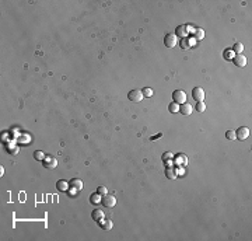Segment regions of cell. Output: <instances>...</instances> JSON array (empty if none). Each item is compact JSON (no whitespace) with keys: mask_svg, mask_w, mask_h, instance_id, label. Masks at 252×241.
Returning a JSON list of instances; mask_svg holds the SVG:
<instances>
[{"mask_svg":"<svg viewBox=\"0 0 252 241\" xmlns=\"http://www.w3.org/2000/svg\"><path fill=\"white\" fill-rule=\"evenodd\" d=\"M161 136H163V133H158V135H156V136H153V138H151V140L157 139V138H161Z\"/></svg>","mask_w":252,"mask_h":241,"instance_id":"f546056e","label":"cell"},{"mask_svg":"<svg viewBox=\"0 0 252 241\" xmlns=\"http://www.w3.org/2000/svg\"><path fill=\"white\" fill-rule=\"evenodd\" d=\"M172 98H174V102L181 105L183 102H186V93L182 91V90H175L174 93H172Z\"/></svg>","mask_w":252,"mask_h":241,"instance_id":"7a4b0ae2","label":"cell"},{"mask_svg":"<svg viewBox=\"0 0 252 241\" xmlns=\"http://www.w3.org/2000/svg\"><path fill=\"white\" fill-rule=\"evenodd\" d=\"M223 56H224V59H227V60L231 59V58H234V56H233V51H230V49H225V51H224V55H223Z\"/></svg>","mask_w":252,"mask_h":241,"instance_id":"4316f807","label":"cell"},{"mask_svg":"<svg viewBox=\"0 0 252 241\" xmlns=\"http://www.w3.org/2000/svg\"><path fill=\"white\" fill-rule=\"evenodd\" d=\"M225 138H227L228 140H235V139H237V138H235V132H234V130H227Z\"/></svg>","mask_w":252,"mask_h":241,"instance_id":"603a6c76","label":"cell"},{"mask_svg":"<svg viewBox=\"0 0 252 241\" xmlns=\"http://www.w3.org/2000/svg\"><path fill=\"white\" fill-rule=\"evenodd\" d=\"M175 35L181 38H186L188 35V30H186V25H178L177 30H175Z\"/></svg>","mask_w":252,"mask_h":241,"instance_id":"9c48e42d","label":"cell"},{"mask_svg":"<svg viewBox=\"0 0 252 241\" xmlns=\"http://www.w3.org/2000/svg\"><path fill=\"white\" fill-rule=\"evenodd\" d=\"M175 161L178 166H186V163H188V158L185 157V154H178L177 158H175Z\"/></svg>","mask_w":252,"mask_h":241,"instance_id":"9a60e30c","label":"cell"},{"mask_svg":"<svg viewBox=\"0 0 252 241\" xmlns=\"http://www.w3.org/2000/svg\"><path fill=\"white\" fill-rule=\"evenodd\" d=\"M97 192H98V194H100L101 196H104V195L108 194V189H106V186L101 185V186H98V189H97Z\"/></svg>","mask_w":252,"mask_h":241,"instance_id":"cb8c5ba5","label":"cell"},{"mask_svg":"<svg viewBox=\"0 0 252 241\" xmlns=\"http://www.w3.org/2000/svg\"><path fill=\"white\" fill-rule=\"evenodd\" d=\"M192 97L195 98L197 102L203 101V100H205V90H203L202 87H195L192 90Z\"/></svg>","mask_w":252,"mask_h":241,"instance_id":"8992f818","label":"cell"},{"mask_svg":"<svg viewBox=\"0 0 252 241\" xmlns=\"http://www.w3.org/2000/svg\"><path fill=\"white\" fill-rule=\"evenodd\" d=\"M142 93H143V97H151V95H153V90H151V88H149V87H146L142 91Z\"/></svg>","mask_w":252,"mask_h":241,"instance_id":"d4e9b609","label":"cell"},{"mask_svg":"<svg viewBox=\"0 0 252 241\" xmlns=\"http://www.w3.org/2000/svg\"><path fill=\"white\" fill-rule=\"evenodd\" d=\"M165 177H167L168 180H175V178H177V174L174 172V170H171V168L168 167L165 170Z\"/></svg>","mask_w":252,"mask_h":241,"instance_id":"ac0fdd59","label":"cell"},{"mask_svg":"<svg viewBox=\"0 0 252 241\" xmlns=\"http://www.w3.org/2000/svg\"><path fill=\"white\" fill-rule=\"evenodd\" d=\"M56 164H58V160H56V157H52V156H48V157H45V167L46 168H55Z\"/></svg>","mask_w":252,"mask_h":241,"instance_id":"30bf717a","label":"cell"},{"mask_svg":"<svg viewBox=\"0 0 252 241\" xmlns=\"http://www.w3.org/2000/svg\"><path fill=\"white\" fill-rule=\"evenodd\" d=\"M91 217L94 219L95 222H100V220H102V219H104V212H102V210H100V209H95V210H92Z\"/></svg>","mask_w":252,"mask_h":241,"instance_id":"5bb4252c","label":"cell"},{"mask_svg":"<svg viewBox=\"0 0 252 241\" xmlns=\"http://www.w3.org/2000/svg\"><path fill=\"white\" fill-rule=\"evenodd\" d=\"M244 51V45L241 44V42H235L233 47V52H235V55H241Z\"/></svg>","mask_w":252,"mask_h":241,"instance_id":"2e32d148","label":"cell"},{"mask_svg":"<svg viewBox=\"0 0 252 241\" xmlns=\"http://www.w3.org/2000/svg\"><path fill=\"white\" fill-rule=\"evenodd\" d=\"M70 186H72L74 191L83 189V181L81 180H77V178H73V180L70 181Z\"/></svg>","mask_w":252,"mask_h":241,"instance_id":"7c38bea8","label":"cell"},{"mask_svg":"<svg viewBox=\"0 0 252 241\" xmlns=\"http://www.w3.org/2000/svg\"><path fill=\"white\" fill-rule=\"evenodd\" d=\"M249 135H251V132L248 128H238V130L235 132V138L238 140H245L249 138Z\"/></svg>","mask_w":252,"mask_h":241,"instance_id":"5b68a950","label":"cell"},{"mask_svg":"<svg viewBox=\"0 0 252 241\" xmlns=\"http://www.w3.org/2000/svg\"><path fill=\"white\" fill-rule=\"evenodd\" d=\"M101 199H102V198H101V195L98 194V192L90 196V202H91V203H94V205H97V203H101Z\"/></svg>","mask_w":252,"mask_h":241,"instance_id":"e0dca14e","label":"cell"},{"mask_svg":"<svg viewBox=\"0 0 252 241\" xmlns=\"http://www.w3.org/2000/svg\"><path fill=\"white\" fill-rule=\"evenodd\" d=\"M168 111L170 112H179V104L177 102H171L168 105Z\"/></svg>","mask_w":252,"mask_h":241,"instance_id":"ffe728a7","label":"cell"},{"mask_svg":"<svg viewBox=\"0 0 252 241\" xmlns=\"http://www.w3.org/2000/svg\"><path fill=\"white\" fill-rule=\"evenodd\" d=\"M181 47H182L183 49H188V48H191V45H189V41L186 39V38H182V41H181Z\"/></svg>","mask_w":252,"mask_h":241,"instance_id":"484cf974","label":"cell"},{"mask_svg":"<svg viewBox=\"0 0 252 241\" xmlns=\"http://www.w3.org/2000/svg\"><path fill=\"white\" fill-rule=\"evenodd\" d=\"M195 109H196L197 112H203L205 109H206V105H205V102H203V101H199V102L196 104V108H195Z\"/></svg>","mask_w":252,"mask_h":241,"instance_id":"7402d4cb","label":"cell"},{"mask_svg":"<svg viewBox=\"0 0 252 241\" xmlns=\"http://www.w3.org/2000/svg\"><path fill=\"white\" fill-rule=\"evenodd\" d=\"M177 42H178V39H177V35L175 34H167L164 37V44L167 48H174L175 45H177Z\"/></svg>","mask_w":252,"mask_h":241,"instance_id":"3957f363","label":"cell"},{"mask_svg":"<svg viewBox=\"0 0 252 241\" xmlns=\"http://www.w3.org/2000/svg\"><path fill=\"white\" fill-rule=\"evenodd\" d=\"M188 41H189V45L192 47V45H195V41H196V39H195V38H191V39H188Z\"/></svg>","mask_w":252,"mask_h":241,"instance_id":"f1b7e54d","label":"cell"},{"mask_svg":"<svg viewBox=\"0 0 252 241\" xmlns=\"http://www.w3.org/2000/svg\"><path fill=\"white\" fill-rule=\"evenodd\" d=\"M193 111V108L191 104H188V102H183V104H181L179 105V112L182 114V115H191Z\"/></svg>","mask_w":252,"mask_h":241,"instance_id":"52a82bcc","label":"cell"},{"mask_svg":"<svg viewBox=\"0 0 252 241\" xmlns=\"http://www.w3.org/2000/svg\"><path fill=\"white\" fill-rule=\"evenodd\" d=\"M56 188H58L59 191H62V192H66L67 188H69V182H67V181H64V180H60V181L56 182Z\"/></svg>","mask_w":252,"mask_h":241,"instance_id":"4fadbf2b","label":"cell"},{"mask_svg":"<svg viewBox=\"0 0 252 241\" xmlns=\"http://www.w3.org/2000/svg\"><path fill=\"white\" fill-rule=\"evenodd\" d=\"M170 158H172V153H170V152H167V153H164V156H163V161H168Z\"/></svg>","mask_w":252,"mask_h":241,"instance_id":"83f0119b","label":"cell"},{"mask_svg":"<svg viewBox=\"0 0 252 241\" xmlns=\"http://www.w3.org/2000/svg\"><path fill=\"white\" fill-rule=\"evenodd\" d=\"M101 203L104 205L105 208H114L115 205H116V198H115V195L106 194V195H104V198L101 199Z\"/></svg>","mask_w":252,"mask_h":241,"instance_id":"6da1fadb","label":"cell"},{"mask_svg":"<svg viewBox=\"0 0 252 241\" xmlns=\"http://www.w3.org/2000/svg\"><path fill=\"white\" fill-rule=\"evenodd\" d=\"M128 98L133 102H140L144 97H143V93L140 91V90H132V91H129Z\"/></svg>","mask_w":252,"mask_h":241,"instance_id":"277c9868","label":"cell"},{"mask_svg":"<svg viewBox=\"0 0 252 241\" xmlns=\"http://www.w3.org/2000/svg\"><path fill=\"white\" fill-rule=\"evenodd\" d=\"M193 34H195V39H202V38L205 37V31L202 28H196Z\"/></svg>","mask_w":252,"mask_h":241,"instance_id":"d6986e66","label":"cell"},{"mask_svg":"<svg viewBox=\"0 0 252 241\" xmlns=\"http://www.w3.org/2000/svg\"><path fill=\"white\" fill-rule=\"evenodd\" d=\"M233 60H234V63L237 66H239V67H244V66L247 65V59H245L244 55H234Z\"/></svg>","mask_w":252,"mask_h":241,"instance_id":"ba28073f","label":"cell"},{"mask_svg":"<svg viewBox=\"0 0 252 241\" xmlns=\"http://www.w3.org/2000/svg\"><path fill=\"white\" fill-rule=\"evenodd\" d=\"M98 223H100V227L104 228V230H111L112 226H114L112 220H109V219H102V220H100Z\"/></svg>","mask_w":252,"mask_h":241,"instance_id":"8fae6325","label":"cell"},{"mask_svg":"<svg viewBox=\"0 0 252 241\" xmlns=\"http://www.w3.org/2000/svg\"><path fill=\"white\" fill-rule=\"evenodd\" d=\"M45 153H44V152H41V150H37V152H35V153H34V158H35V160H45Z\"/></svg>","mask_w":252,"mask_h":241,"instance_id":"44dd1931","label":"cell"}]
</instances>
